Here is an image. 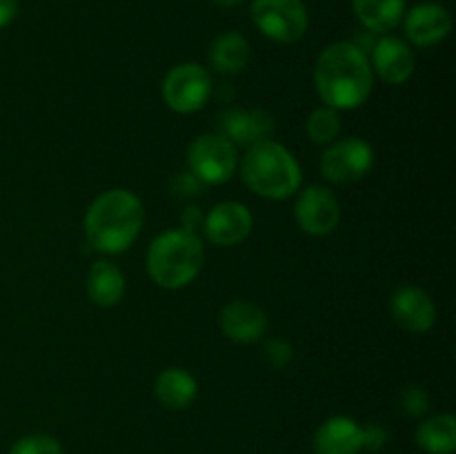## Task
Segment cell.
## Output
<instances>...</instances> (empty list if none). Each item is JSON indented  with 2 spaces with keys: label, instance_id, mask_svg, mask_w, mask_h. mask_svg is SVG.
<instances>
[{
  "label": "cell",
  "instance_id": "1",
  "mask_svg": "<svg viewBox=\"0 0 456 454\" xmlns=\"http://www.w3.org/2000/svg\"><path fill=\"white\" fill-rule=\"evenodd\" d=\"M374 71L370 58L350 40L332 43L321 52L314 85L323 102L334 109H356L372 93Z\"/></svg>",
  "mask_w": 456,
  "mask_h": 454
},
{
  "label": "cell",
  "instance_id": "2",
  "mask_svg": "<svg viewBox=\"0 0 456 454\" xmlns=\"http://www.w3.org/2000/svg\"><path fill=\"white\" fill-rule=\"evenodd\" d=\"M145 209L129 190H107L85 214V236L96 252L120 254L141 234Z\"/></svg>",
  "mask_w": 456,
  "mask_h": 454
},
{
  "label": "cell",
  "instance_id": "3",
  "mask_svg": "<svg viewBox=\"0 0 456 454\" xmlns=\"http://www.w3.org/2000/svg\"><path fill=\"white\" fill-rule=\"evenodd\" d=\"M205 245L196 231L169 230L151 240L147 249V274L165 289H181L200 274Z\"/></svg>",
  "mask_w": 456,
  "mask_h": 454
},
{
  "label": "cell",
  "instance_id": "4",
  "mask_svg": "<svg viewBox=\"0 0 456 454\" xmlns=\"http://www.w3.org/2000/svg\"><path fill=\"white\" fill-rule=\"evenodd\" d=\"M240 176L254 194L270 200L289 199L301 187V165L288 147L261 141L248 147L240 163Z\"/></svg>",
  "mask_w": 456,
  "mask_h": 454
},
{
  "label": "cell",
  "instance_id": "5",
  "mask_svg": "<svg viewBox=\"0 0 456 454\" xmlns=\"http://www.w3.org/2000/svg\"><path fill=\"white\" fill-rule=\"evenodd\" d=\"M187 165L203 185H221L234 176L239 167V150L221 134H203L191 141Z\"/></svg>",
  "mask_w": 456,
  "mask_h": 454
},
{
  "label": "cell",
  "instance_id": "6",
  "mask_svg": "<svg viewBox=\"0 0 456 454\" xmlns=\"http://www.w3.org/2000/svg\"><path fill=\"white\" fill-rule=\"evenodd\" d=\"M249 13L256 29L274 43H297L310 25L303 0H252Z\"/></svg>",
  "mask_w": 456,
  "mask_h": 454
},
{
  "label": "cell",
  "instance_id": "7",
  "mask_svg": "<svg viewBox=\"0 0 456 454\" xmlns=\"http://www.w3.org/2000/svg\"><path fill=\"white\" fill-rule=\"evenodd\" d=\"M212 93V76L199 62H181L172 67L163 80V101L176 114H194L203 109Z\"/></svg>",
  "mask_w": 456,
  "mask_h": 454
},
{
  "label": "cell",
  "instance_id": "8",
  "mask_svg": "<svg viewBox=\"0 0 456 454\" xmlns=\"http://www.w3.org/2000/svg\"><path fill=\"white\" fill-rule=\"evenodd\" d=\"M372 147L361 138H343V141L330 142L328 150L321 156V174L337 185L361 181L372 169Z\"/></svg>",
  "mask_w": 456,
  "mask_h": 454
},
{
  "label": "cell",
  "instance_id": "9",
  "mask_svg": "<svg viewBox=\"0 0 456 454\" xmlns=\"http://www.w3.org/2000/svg\"><path fill=\"white\" fill-rule=\"evenodd\" d=\"M294 218L305 234L328 236L341 221V205L328 187L312 185L298 194Z\"/></svg>",
  "mask_w": 456,
  "mask_h": 454
},
{
  "label": "cell",
  "instance_id": "10",
  "mask_svg": "<svg viewBox=\"0 0 456 454\" xmlns=\"http://www.w3.org/2000/svg\"><path fill=\"white\" fill-rule=\"evenodd\" d=\"M254 227V218L243 203L225 200L214 205L212 212L203 218V231L209 243L221 247H234L243 243Z\"/></svg>",
  "mask_w": 456,
  "mask_h": 454
},
{
  "label": "cell",
  "instance_id": "11",
  "mask_svg": "<svg viewBox=\"0 0 456 454\" xmlns=\"http://www.w3.org/2000/svg\"><path fill=\"white\" fill-rule=\"evenodd\" d=\"M405 36L417 47L444 43L452 31V16L441 3H421L403 16Z\"/></svg>",
  "mask_w": 456,
  "mask_h": 454
},
{
  "label": "cell",
  "instance_id": "12",
  "mask_svg": "<svg viewBox=\"0 0 456 454\" xmlns=\"http://www.w3.org/2000/svg\"><path fill=\"white\" fill-rule=\"evenodd\" d=\"M390 310L399 328L412 334H426L436 323V305L430 294L414 285H403L392 294Z\"/></svg>",
  "mask_w": 456,
  "mask_h": 454
},
{
  "label": "cell",
  "instance_id": "13",
  "mask_svg": "<svg viewBox=\"0 0 456 454\" xmlns=\"http://www.w3.org/2000/svg\"><path fill=\"white\" fill-rule=\"evenodd\" d=\"M274 120L261 109H227L218 116V134L234 147H252L261 141H270Z\"/></svg>",
  "mask_w": 456,
  "mask_h": 454
},
{
  "label": "cell",
  "instance_id": "14",
  "mask_svg": "<svg viewBox=\"0 0 456 454\" xmlns=\"http://www.w3.org/2000/svg\"><path fill=\"white\" fill-rule=\"evenodd\" d=\"M218 328L234 343H256L267 332V314L249 301H232L218 314Z\"/></svg>",
  "mask_w": 456,
  "mask_h": 454
},
{
  "label": "cell",
  "instance_id": "15",
  "mask_svg": "<svg viewBox=\"0 0 456 454\" xmlns=\"http://www.w3.org/2000/svg\"><path fill=\"white\" fill-rule=\"evenodd\" d=\"M370 65L386 83L403 85L412 76L417 61H414V52L405 40L396 38V36H383L374 45Z\"/></svg>",
  "mask_w": 456,
  "mask_h": 454
},
{
  "label": "cell",
  "instance_id": "16",
  "mask_svg": "<svg viewBox=\"0 0 456 454\" xmlns=\"http://www.w3.org/2000/svg\"><path fill=\"white\" fill-rule=\"evenodd\" d=\"M316 454H359L363 450V427L347 417H332L316 430Z\"/></svg>",
  "mask_w": 456,
  "mask_h": 454
},
{
  "label": "cell",
  "instance_id": "17",
  "mask_svg": "<svg viewBox=\"0 0 456 454\" xmlns=\"http://www.w3.org/2000/svg\"><path fill=\"white\" fill-rule=\"evenodd\" d=\"M154 394L163 408L185 409L194 403L196 394H199V383L187 369L167 368L156 378Z\"/></svg>",
  "mask_w": 456,
  "mask_h": 454
},
{
  "label": "cell",
  "instance_id": "18",
  "mask_svg": "<svg viewBox=\"0 0 456 454\" xmlns=\"http://www.w3.org/2000/svg\"><path fill=\"white\" fill-rule=\"evenodd\" d=\"M87 294L98 307L118 305L125 294V274L111 261H96L87 274Z\"/></svg>",
  "mask_w": 456,
  "mask_h": 454
},
{
  "label": "cell",
  "instance_id": "19",
  "mask_svg": "<svg viewBox=\"0 0 456 454\" xmlns=\"http://www.w3.org/2000/svg\"><path fill=\"white\" fill-rule=\"evenodd\" d=\"M352 9L365 29L387 34L403 20L405 0H352Z\"/></svg>",
  "mask_w": 456,
  "mask_h": 454
},
{
  "label": "cell",
  "instance_id": "20",
  "mask_svg": "<svg viewBox=\"0 0 456 454\" xmlns=\"http://www.w3.org/2000/svg\"><path fill=\"white\" fill-rule=\"evenodd\" d=\"M249 56H252V47L249 40L239 31H225V34L216 36L209 47V61H212L214 69L221 74H239L248 67Z\"/></svg>",
  "mask_w": 456,
  "mask_h": 454
},
{
  "label": "cell",
  "instance_id": "21",
  "mask_svg": "<svg viewBox=\"0 0 456 454\" xmlns=\"http://www.w3.org/2000/svg\"><path fill=\"white\" fill-rule=\"evenodd\" d=\"M419 448L428 454H452L456 450V421L452 414H436L419 426Z\"/></svg>",
  "mask_w": 456,
  "mask_h": 454
},
{
  "label": "cell",
  "instance_id": "22",
  "mask_svg": "<svg viewBox=\"0 0 456 454\" xmlns=\"http://www.w3.org/2000/svg\"><path fill=\"white\" fill-rule=\"evenodd\" d=\"M305 127L312 142L330 145V142L337 141L338 132H341V116H338V109H334V107H319V109L310 114Z\"/></svg>",
  "mask_w": 456,
  "mask_h": 454
},
{
  "label": "cell",
  "instance_id": "23",
  "mask_svg": "<svg viewBox=\"0 0 456 454\" xmlns=\"http://www.w3.org/2000/svg\"><path fill=\"white\" fill-rule=\"evenodd\" d=\"M9 454H62V448L53 436L29 434L16 441Z\"/></svg>",
  "mask_w": 456,
  "mask_h": 454
},
{
  "label": "cell",
  "instance_id": "24",
  "mask_svg": "<svg viewBox=\"0 0 456 454\" xmlns=\"http://www.w3.org/2000/svg\"><path fill=\"white\" fill-rule=\"evenodd\" d=\"M428 408H430V396H428V392L421 385L403 387V392H401V409L408 417H423L428 412Z\"/></svg>",
  "mask_w": 456,
  "mask_h": 454
},
{
  "label": "cell",
  "instance_id": "25",
  "mask_svg": "<svg viewBox=\"0 0 456 454\" xmlns=\"http://www.w3.org/2000/svg\"><path fill=\"white\" fill-rule=\"evenodd\" d=\"M263 356L270 363V368L283 369L292 361V345L285 338H270L263 347Z\"/></svg>",
  "mask_w": 456,
  "mask_h": 454
},
{
  "label": "cell",
  "instance_id": "26",
  "mask_svg": "<svg viewBox=\"0 0 456 454\" xmlns=\"http://www.w3.org/2000/svg\"><path fill=\"white\" fill-rule=\"evenodd\" d=\"M386 441H387L386 427L377 426V423L363 427V450H370V452H379V450L386 445Z\"/></svg>",
  "mask_w": 456,
  "mask_h": 454
},
{
  "label": "cell",
  "instance_id": "27",
  "mask_svg": "<svg viewBox=\"0 0 456 454\" xmlns=\"http://www.w3.org/2000/svg\"><path fill=\"white\" fill-rule=\"evenodd\" d=\"M172 187L178 196H196L200 191V187H203V182H200L199 178L190 172V174H181V176L174 178Z\"/></svg>",
  "mask_w": 456,
  "mask_h": 454
},
{
  "label": "cell",
  "instance_id": "28",
  "mask_svg": "<svg viewBox=\"0 0 456 454\" xmlns=\"http://www.w3.org/2000/svg\"><path fill=\"white\" fill-rule=\"evenodd\" d=\"M18 13V0H0V29L9 25Z\"/></svg>",
  "mask_w": 456,
  "mask_h": 454
},
{
  "label": "cell",
  "instance_id": "29",
  "mask_svg": "<svg viewBox=\"0 0 456 454\" xmlns=\"http://www.w3.org/2000/svg\"><path fill=\"white\" fill-rule=\"evenodd\" d=\"M199 223H203L199 207H187L185 212H183V230L194 231L196 227H199Z\"/></svg>",
  "mask_w": 456,
  "mask_h": 454
},
{
  "label": "cell",
  "instance_id": "30",
  "mask_svg": "<svg viewBox=\"0 0 456 454\" xmlns=\"http://www.w3.org/2000/svg\"><path fill=\"white\" fill-rule=\"evenodd\" d=\"M212 3L218 4V7H239L245 0H212Z\"/></svg>",
  "mask_w": 456,
  "mask_h": 454
}]
</instances>
